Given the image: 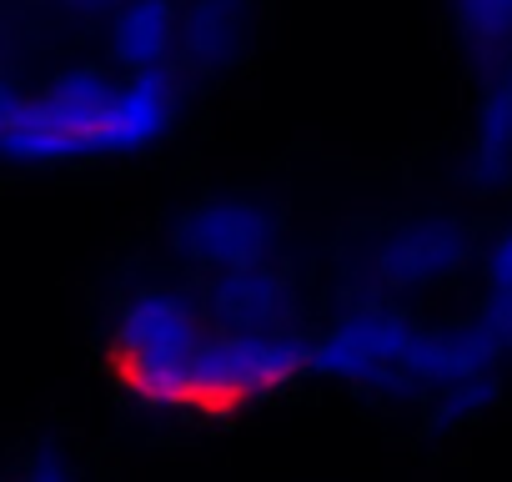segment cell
<instances>
[{
	"label": "cell",
	"instance_id": "cell-1",
	"mask_svg": "<svg viewBox=\"0 0 512 482\" xmlns=\"http://www.w3.org/2000/svg\"><path fill=\"white\" fill-rule=\"evenodd\" d=\"M312 372V342L292 332H231L181 287H136L106 332V377L121 397L176 417H241Z\"/></svg>",
	"mask_w": 512,
	"mask_h": 482
},
{
	"label": "cell",
	"instance_id": "cell-2",
	"mask_svg": "<svg viewBox=\"0 0 512 482\" xmlns=\"http://www.w3.org/2000/svg\"><path fill=\"white\" fill-rule=\"evenodd\" d=\"M181 111L176 71L116 76L106 66H66L41 86L0 76V161L71 166L156 146Z\"/></svg>",
	"mask_w": 512,
	"mask_h": 482
},
{
	"label": "cell",
	"instance_id": "cell-3",
	"mask_svg": "<svg viewBox=\"0 0 512 482\" xmlns=\"http://www.w3.org/2000/svg\"><path fill=\"white\" fill-rule=\"evenodd\" d=\"M422 367H427V327H417L387 297L347 302L312 337V372L372 397H422Z\"/></svg>",
	"mask_w": 512,
	"mask_h": 482
},
{
	"label": "cell",
	"instance_id": "cell-4",
	"mask_svg": "<svg viewBox=\"0 0 512 482\" xmlns=\"http://www.w3.org/2000/svg\"><path fill=\"white\" fill-rule=\"evenodd\" d=\"M472 257V231L457 216H407L382 226L362 257L357 272L367 277L372 297H407V292H427L442 287L447 277H457Z\"/></svg>",
	"mask_w": 512,
	"mask_h": 482
},
{
	"label": "cell",
	"instance_id": "cell-5",
	"mask_svg": "<svg viewBox=\"0 0 512 482\" xmlns=\"http://www.w3.org/2000/svg\"><path fill=\"white\" fill-rule=\"evenodd\" d=\"M277 216L272 206H262L256 196H201L196 206H186L171 226V252L181 262H191L206 277L221 272H241V267H262L277 262Z\"/></svg>",
	"mask_w": 512,
	"mask_h": 482
},
{
	"label": "cell",
	"instance_id": "cell-6",
	"mask_svg": "<svg viewBox=\"0 0 512 482\" xmlns=\"http://www.w3.org/2000/svg\"><path fill=\"white\" fill-rule=\"evenodd\" d=\"M196 302L206 307L216 327H231V332H292L297 282L282 262H262V267L206 277Z\"/></svg>",
	"mask_w": 512,
	"mask_h": 482
},
{
	"label": "cell",
	"instance_id": "cell-7",
	"mask_svg": "<svg viewBox=\"0 0 512 482\" xmlns=\"http://www.w3.org/2000/svg\"><path fill=\"white\" fill-rule=\"evenodd\" d=\"M251 41V0H191L181 6L176 66L191 76H216L241 61Z\"/></svg>",
	"mask_w": 512,
	"mask_h": 482
},
{
	"label": "cell",
	"instance_id": "cell-8",
	"mask_svg": "<svg viewBox=\"0 0 512 482\" xmlns=\"http://www.w3.org/2000/svg\"><path fill=\"white\" fill-rule=\"evenodd\" d=\"M176 36H181V6L176 0H126L106 21V46L121 76L171 71L176 66Z\"/></svg>",
	"mask_w": 512,
	"mask_h": 482
},
{
	"label": "cell",
	"instance_id": "cell-9",
	"mask_svg": "<svg viewBox=\"0 0 512 482\" xmlns=\"http://www.w3.org/2000/svg\"><path fill=\"white\" fill-rule=\"evenodd\" d=\"M512 176V46L502 51V71L482 96L472 151H467V181L497 186Z\"/></svg>",
	"mask_w": 512,
	"mask_h": 482
},
{
	"label": "cell",
	"instance_id": "cell-10",
	"mask_svg": "<svg viewBox=\"0 0 512 482\" xmlns=\"http://www.w3.org/2000/svg\"><path fill=\"white\" fill-rule=\"evenodd\" d=\"M477 327L507 352L512 347V221L497 226L482 257V312Z\"/></svg>",
	"mask_w": 512,
	"mask_h": 482
},
{
	"label": "cell",
	"instance_id": "cell-11",
	"mask_svg": "<svg viewBox=\"0 0 512 482\" xmlns=\"http://www.w3.org/2000/svg\"><path fill=\"white\" fill-rule=\"evenodd\" d=\"M452 26L477 56H502L512 46V0H452Z\"/></svg>",
	"mask_w": 512,
	"mask_h": 482
},
{
	"label": "cell",
	"instance_id": "cell-12",
	"mask_svg": "<svg viewBox=\"0 0 512 482\" xmlns=\"http://www.w3.org/2000/svg\"><path fill=\"white\" fill-rule=\"evenodd\" d=\"M21 482H76V472H71V462H66L61 447H41V452L26 462V477H21Z\"/></svg>",
	"mask_w": 512,
	"mask_h": 482
},
{
	"label": "cell",
	"instance_id": "cell-13",
	"mask_svg": "<svg viewBox=\"0 0 512 482\" xmlns=\"http://www.w3.org/2000/svg\"><path fill=\"white\" fill-rule=\"evenodd\" d=\"M61 16H76V21H111L126 0H51Z\"/></svg>",
	"mask_w": 512,
	"mask_h": 482
},
{
	"label": "cell",
	"instance_id": "cell-14",
	"mask_svg": "<svg viewBox=\"0 0 512 482\" xmlns=\"http://www.w3.org/2000/svg\"><path fill=\"white\" fill-rule=\"evenodd\" d=\"M0 61H6V31H0Z\"/></svg>",
	"mask_w": 512,
	"mask_h": 482
}]
</instances>
